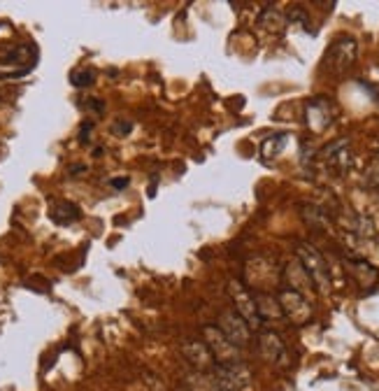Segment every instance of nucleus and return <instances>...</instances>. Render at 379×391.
<instances>
[{
  "label": "nucleus",
  "mask_w": 379,
  "mask_h": 391,
  "mask_svg": "<svg viewBox=\"0 0 379 391\" xmlns=\"http://www.w3.org/2000/svg\"><path fill=\"white\" fill-rule=\"evenodd\" d=\"M296 254H298L301 266L305 268V273L310 275L314 289H319L321 294H326V291L330 289V270H328V263H326L321 251H319L314 244H310V242H298Z\"/></svg>",
  "instance_id": "obj_1"
},
{
  "label": "nucleus",
  "mask_w": 379,
  "mask_h": 391,
  "mask_svg": "<svg viewBox=\"0 0 379 391\" xmlns=\"http://www.w3.org/2000/svg\"><path fill=\"white\" fill-rule=\"evenodd\" d=\"M201 335H203L205 347L210 349V354L217 366L226 368V366H237V363H242L240 349H237L217 326H203Z\"/></svg>",
  "instance_id": "obj_2"
},
{
  "label": "nucleus",
  "mask_w": 379,
  "mask_h": 391,
  "mask_svg": "<svg viewBox=\"0 0 379 391\" xmlns=\"http://www.w3.org/2000/svg\"><path fill=\"white\" fill-rule=\"evenodd\" d=\"M356 56H358L356 40L349 35H340L337 40H333V44L326 51L323 65H326V70L333 72V75H342V72H347L351 65L356 63Z\"/></svg>",
  "instance_id": "obj_3"
},
{
  "label": "nucleus",
  "mask_w": 379,
  "mask_h": 391,
  "mask_svg": "<svg viewBox=\"0 0 379 391\" xmlns=\"http://www.w3.org/2000/svg\"><path fill=\"white\" fill-rule=\"evenodd\" d=\"M228 294H230V298H233L235 313L240 315L244 322H247V326H249L251 331H258V328H261L263 322H261V317H258L254 294L249 291V287H244L240 280H230V282H228Z\"/></svg>",
  "instance_id": "obj_4"
},
{
  "label": "nucleus",
  "mask_w": 379,
  "mask_h": 391,
  "mask_svg": "<svg viewBox=\"0 0 379 391\" xmlns=\"http://www.w3.org/2000/svg\"><path fill=\"white\" fill-rule=\"evenodd\" d=\"M277 301H279V308H282V315L287 317L291 324H296V326H303V324H308L312 319L310 301L298 294V291L282 289L277 294Z\"/></svg>",
  "instance_id": "obj_5"
},
{
  "label": "nucleus",
  "mask_w": 379,
  "mask_h": 391,
  "mask_svg": "<svg viewBox=\"0 0 379 391\" xmlns=\"http://www.w3.org/2000/svg\"><path fill=\"white\" fill-rule=\"evenodd\" d=\"M217 328L221 331V333L228 338L237 349L247 347V344L251 342V328L247 326V322H244L235 310H224V313L219 315V326Z\"/></svg>",
  "instance_id": "obj_6"
},
{
  "label": "nucleus",
  "mask_w": 379,
  "mask_h": 391,
  "mask_svg": "<svg viewBox=\"0 0 379 391\" xmlns=\"http://www.w3.org/2000/svg\"><path fill=\"white\" fill-rule=\"evenodd\" d=\"M247 277H249V287L256 294H268L279 282V273L265 258H254V261L247 263Z\"/></svg>",
  "instance_id": "obj_7"
},
{
  "label": "nucleus",
  "mask_w": 379,
  "mask_h": 391,
  "mask_svg": "<svg viewBox=\"0 0 379 391\" xmlns=\"http://www.w3.org/2000/svg\"><path fill=\"white\" fill-rule=\"evenodd\" d=\"M333 105L326 98H314V101L308 103V110H305V117H308V126L314 133H323L330 124H333Z\"/></svg>",
  "instance_id": "obj_8"
},
{
  "label": "nucleus",
  "mask_w": 379,
  "mask_h": 391,
  "mask_svg": "<svg viewBox=\"0 0 379 391\" xmlns=\"http://www.w3.org/2000/svg\"><path fill=\"white\" fill-rule=\"evenodd\" d=\"M182 354L186 356V361L196 368V373H212L217 368L214 359H212L210 349L205 347L203 340H186L182 344Z\"/></svg>",
  "instance_id": "obj_9"
},
{
  "label": "nucleus",
  "mask_w": 379,
  "mask_h": 391,
  "mask_svg": "<svg viewBox=\"0 0 379 391\" xmlns=\"http://www.w3.org/2000/svg\"><path fill=\"white\" fill-rule=\"evenodd\" d=\"M258 347H261V354L265 361L270 363H287V347H284L282 338L272 331H263L261 338H258Z\"/></svg>",
  "instance_id": "obj_10"
},
{
  "label": "nucleus",
  "mask_w": 379,
  "mask_h": 391,
  "mask_svg": "<svg viewBox=\"0 0 379 391\" xmlns=\"http://www.w3.org/2000/svg\"><path fill=\"white\" fill-rule=\"evenodd\" d=\"M284 280L289 282V287H287V289L298 291V294H301V296L310 294V291L314 289V284H312L310 275L305 273V268L301 266V261H298V258H296V261L287 263V268H284Z\"/></svg>",
  "instance_id": "obj_11"
},
{
  "label": "nucleus",
  "mask_w": 379,
  "mask_h": 391,
  "mask_svg": "<svg viewBox=\"0 0 379 391\" xmlns=\"http://www.w3.org/2000/svg\"><path fill=\"white\" fill-rule=\"evenodd\" d=\"M254 301H256V310H258V317H261V322H275V319H282V308H279V301L277 296L272 294H254Z\"/></svg>",
  "instance_id": "obj_12"
},
{
  "label": "nucleus",
  "mask_w": 379,
  "mask_h": 391,
  "mask_svg": "<svg viewBox=\"0 0 379 391\" xmlns=\"http://www.w3.org/2000/svg\"><path fill=\"white\" fill-rule=\"evenodd\" d=\"M51 219H54L56 224H61V226H68V224H75L79 217H82V212H79V208L75 203L70 201H56L54 205H51L49 210Z\"/></svg>",
  "instance_id": "obj_13"
},
{
  "label": "nucleus",
  "mask_w": 379,
  "mask_h": 391,
  "mask_svg": "<svg viewBox=\"0 0 379 391\" xmlns=\"http://www.w3.org/2000/svg\"><path fill=\"white\" fill-rule=\"evenodd\" d=\"M349 273L356 277V282L361 284L363 289L372 287L377 282V270L370 266L368 261H349Z\"/></svg>",
  "instance_id": "obj_14"
},
{
  "label": "nucleus",
  "mask_w": 379,
  "mask_h": 391,
  "mask_svg": "<svg viewBox=\"0 0 379 391\" xmlns=\"http://www.w3.org/2000/svg\"><path fill=\"white\" fill-rule=\"evenodd\" d=\"M186 387L189 391H226L221 384L214 380L212 373H194L186 377Z\"/></svg>",
  "instance_id": "obj_15"
},
{
  "label": "nucleus",
  "mask_w": 379,
  "mask_h": 391,
  "mask_svg": "<svg viewBox=\"0 0 379 391\" xmlns=\"http://www.w3.org/2000/svg\"><path fill=\"white\" fill-rule=\"evenodd\" d=\"M347 140H340L335 144H330L328 149H326V158H328L330 165H335L337 170H347L349 168V151H347Z\"/></svg>",
  "instance_id": "obj_16"
},
{
  "label": "nucleus",
  "mask_w": 379,
  "mask_h": 391,
  "mask_svg": "<svg viewBox=\"0 0 379 391\" xmlns=\"http://www.w3.org/2000/svg\"><path fill=\"white\" fill-rule=\"evenodd\" d=\"M287 133H277V135H270L268 140H263L261 144V156L263 158H277L279 154H282V149L287 147Z\"/></svg>",
  "instance_id": "obj_17"
},
{
  "label": "nucleus",
  "mask_w": 379,
  "mask_h": 391,
  "mask_svg": "<svg viewBox=\"0 0 379 391\" xmlns=\"http://www.w3.org/2000/svg\"><path fill=\"white\" fill-rule=\"evenodd\" d=\"M258 24H261L263 28H268V31H279L284 26V17H282V12H279V10L268 8V10H263Z\"/></svg>",
  "instance_id": "obj_18"
},
{
  "label": "nucleus",
  "mask_w": 379,
  "mask_h": 391,
  "mask_svg": "<svg viewBox=\"0 0 379 391\" xmlns=\"http://www.w3.org/2000/svg\"><path fill=\"white\" fill-rule=\"evenodd\" d=\"M70 82L75 84V86H91L93 82H96V70H91V68H79V70H72L70 72Z\"/></svg>",
  "instance_id": "obj_19"
},
{
  "label": "nucleus",
  "mask_w": 379,
  "mask_h": 391,
  "mask_svg": "<svg viewBox=\"0 0 379 391\" xmlns=\"http://www.w3.org/2000/svg\"><path fill=\"white\" fill-rule=\"evenodd\" d=\"M365 184H368V187H379V158L370 165L368 172H365Z\"/></svg>",
  "instance_id": "obj_20"
},
{
  "label": "nucleus",
  "mask_w": 379,
  "mask_h": 391,
  "mask_svg": "<svg viewBox=\"0 0 379 391\" xmlns=\"http://www.w3.org/2000/svg\"><path fill=\"white\" fill-rule=\"evenodd\" d=\"M128 177H121V180H112L110 184H112V187H115V189H124V187H128Z\"/></svg>",
  "instance_id": "obj_21"
}]
</instances>
